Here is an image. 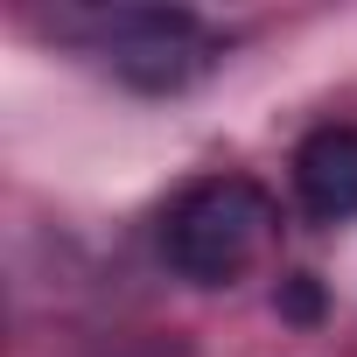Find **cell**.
I'll return each instance as SVG.
<instances>
[{
  "label": "cell",
  "mask_w": 357,
  "mask_h": 357,
  "mask_svg": "<svg viewBox=\"0 0 357 357\" xmlns=\"http://www.w3.org/2000/svg\"><path fill=\"white\" fill-rule=\"evenodd\" d=\"M154 245L175 280L190 287H238L280 245V204L252 175H197L168 197Z\"/></svg>",
  "instance_id": "6da1fadb"
},
{
  "label": "cell",
  "mask_w": 357,
  "mask_h": 357,
  "mask_svg": "<svg viewBox=\"0 0 357 357\" xmlns=\"http://www.w3.org/2000/svg\"><path fill=\"white\" fill-rule=\"evenodd\" d=\"M56 29L84 43L126 91H147V98L190 91L225 56V36L190 8H77V15H56Z\"/></svg>",
  "instance_id": "7a4b0ae2"
},
{
  "label": "cell",
  "mask_w": 357,
  "mask_h": 357,
  "mask_svg": "<svg viewBox=\"0 0 357 357\" xmlns=\"http://www.w3.org/2000/svg\"><path fill=\"white\" fill-rule=\"evenodd\" d=\"M287 183H294V204H301L315 225H350V218H357V126H350V119L308 126V133L294 140Z\"/></svg>",
  "instance_id": "3957f363"
},
{
  "label": "cell",
  "mask_w": 357,
  "mask_h": 357,
  "mask_svg": "<svg viewBox=\"0 0 357 357\" xmlns=\"http://www.w3.org/2000/svg\"><path fill=\"white\" fill-rule=\"evenodd\" d=\"M273 301H280V315H294V322H315V315H322V287H315V273H287Z\"/></svg>",
  "instance_id": "277c9868"
},
{
  "label": "cell",
  "mask_w": 357,
  "mask_h": 357,
  "mask_svg": "<svg viewBox=\"0 0 357 357\" xmlns=\"http://www.w3.org/2000/svg\"><path fill=\"white\" fill-rule=\"evenodd\" d=\"M126 357H183V350H161V343H147V350H126Z\"/></svg>",
  "instance_id": "5b68a950"
}]
</instances>
